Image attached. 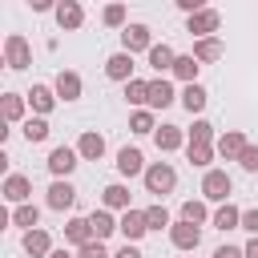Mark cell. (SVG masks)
<instances>
[{"instance_id":"f1b7e54d","label":"cell","mask_w":258,"mask_h":258,"mask_svg":"<svg viewBox=\"0 0 258 258\" xmlns=\"http://www.w3.org/2000/svg\"><path fill=\"white\" fill-rule=\"evenodd\" d=\"M24 105H28V97H20V93H4V101H0V109H4V121H8V125L24 121Z\"/></svg>"},{"instance_id":"b9f144b4","label":"cell","mask_w":258,"mask_h":258,"mask_svg":"<svg viewBox=\"0 0 258 258\" xmlns=\"http://www.w3.org/2000/svg\"><path fill=\"white\" fill-rule=\"evenodd\" d=\"M214 258H246V250H242V246H218Z\"/></svg>"},{"instance_id":"d6a6232c","label":"cell","mask_w":258,"mask_h":258,"mask_svg":"<svg viewBox=\"0 0 258 258\" xmlns=\"http://www.w3.org/2000/svg\"><path fill=\"white\" fill-rule=\"evenodd\" d=\"M206 101H210V93H206L202 85H185V89H181V105H185L189 113H202Z\"/></svg>"},{"instance_id":"44dd1931","label":"cell","mask_w":258,"mask_h":258,"mask_svg":"<svg viewBox=\"0 0 258 258\" xmlns=\"http://www.w3.org/2000/svg\"><path fill=\"white\" fill-rule=\"evenodd\" d=\"M52 89H56V97H60V101H77L85 85H81V73L60 69V73H56V81H52Z\"/></svg>"},{"instance_id":"836d02e7","label":"cell","mask_w":258,"mask_h":258,"mask_svg":"<svg viewBox=\"0 0 258 258\" xmlns=\"http://www.w3.org/2000/svg\"><path fill=\"white\" fill-rule=\"evenodd\" d=\"M185 137H189L194 145H214V141H218V137H214V125H210L206 117H198L194 129H185Z\"/></svg>"},{"instance_id":"8fae6325","label":"cell","mask_w":258,"mask_h":258,"mask_svg":"<svg viewBox=\"0 0 258 258\" xmlns=\"http://www.w3.org/2000/svg\"><path fill=\"white\" fill-rule=\"evenodd\" d=\"M52 16H56V28H60V32H77V28L85 24V8H81L77 0H60Z\"/></svg>"},{"instance_id":"f35d334b","label":"cell","mask_w":258,"mask_h":258,"mask_svg":"<svg viewBox=\"0 0 258 258\" xmlns=\"http://www.w3.org/2000/svg\"><path fill=\"white\" fill-rule=\"evenodd\" d=\"M238 165H242L246 173H258V145H246V153L238 157Z\"/></svg>"},{"instance_id":"e0dca14e","label":"cell","mask_w":258,"mask_h":258,"mask_svg":"<svg viewBox=\"0 0 258 258\" xmlns=\"http://www.w3.org/2000/svg\"><path fill=\"white\" fill-rule=\"evenodd\" d=\"M133 69H137V64H133L129 52H113V56L105 60V77H109V81H121V85L133 81Z\"/></svg>"},{"instance_id":"1f68e13d","label":"cell","mask_w":258,"mask_h":258,"mask_svg":"<svg viewBox=\"0 0 258 258\" xmlns=\"http://www.w3.org/2000/svg\"><path fill=\"white\" fill-rule=\"evenodd\" d=\"M20 133H24L28 145H40V141H48V121H44V117H28V121L20 125Z\"/></svg>"},{"instance_id":"5b68a950","label":"cell","mask_w":258,"mask_h":258,"mask_svg":"<svg viewBox=\"0 0 258 258\" xmlns=\"http://www.w3.org/2000/svg\"><path fill=\"white\" fill-rule=\"evenodd\" d=\"M44 165H48V173H52L56 181H69V173L81 165V153H77L73 145H56V149L48 153V161H44Z\"/></svg>"},{"instance_id":"bcb514c9","label":"cell","mask_w":258,"mask_h":258,"mask_svg":"<svg viewBox=\"0 0 258 258\" xmlns=\"http://www.w3.org/2000/svg\"><path fill=\"white\" fill-rule=\"evenodd\" d=\"M48 258H77V254H73V250H69V246H60V250H52V254H48Z\"/></svg>"},{"instance_id":"e575fe53","label":"cell","mask_w":258,"mask_h":258,"mask_svg":"<svg viewBox=\"0 0 258 258\" xmlns=\"http://www.w3.org/2000/svg\"><path fill=\"white\" fill-rule=\"evenodd\" d=\"M125 101H129V105H149V81L133 77V81L125 85Z\"/></svg>"},{"instance_id":"9a60e30c","label":"cell","mask_w":258,"mask_h":258,"mask_svg":"<svg viewBox=\"0 0 258 258\" xmlns=\"http://www.w3.org/2000/svg\"><path fill=\"white\" fill-rule=\"evenodd\" d=\"M44 206H48V210H56V214L73 210V206H77V189H73V181H52V185H48Z\"/></svg>"},{"instance_id":"ab89813d","label":"cell","mask_w":258,"mask_h":258,"mask_svg":"<svg viewBox=\"0 0 258 258\" xmlns=\"http://www.w3.org/2000/svg\"><path fill=\"white\" fill-rule=\"evenodd\" d=\"M77 258H113V254L105 250V242H89V246L77 250Z\"/></svg>"},{"instance_id":"2e32d148","label":"cell","mask_w":258,"mask_h":258,"mask_svg":"<svg viewBox=\"0 0 258 258\" xmlns=\"http://www.w3.org/2000/svg\"><path fill=\"white\" fill-rule=\"evenodd\" d=\"M173 101H177V93H173V81H165V77H153V81H149V105H145V109H153V113H157V109H169Z\"/></svg>"},{"instance_id":"d590c367","label":"cell","mask_w":258,"mask_h":258,"mask_svg":"<svg viewBox=\"0 0 258 258\" xmlns=\"http://www.w3.org/2000/svg\"><path fill=\"white\" fill-rule=\"evenodd\" d=\"M129 129H133V133H141V137H145V133H157V121H153V109H137V113L129 117Z\"/></svg>"},{"instance_id":"d6986e66","label":"cell","mask_w":258,"mask_h":258,"mask_svg":"<svg viewBox=\"0 0 258 258\" xmlns=\"http://www.w3.org/2000/svg\"><path fill=\"white\" fill-rule=\"evenodd\" d=\"M101 206H105V210H117V214L133 210V206H129V185H125V181H109V185L101 189Z\"/></svg>"},{"instance_id":"d4e9b609","label":"cell","mask_w":258,"mask_h":258,"mask_svg":"<svg viewBox=\"0 0 258 258\" xmlns=\"http://www.w3.org/2000/svg\"><path fill=\"white\" fill-rule=\"evenodd\" d=\"M89 226H93V238H97V242H105L109 234H117V218H113V210H105V206L89 214Z\"/></svg>"},{"instance_id":"7a4b0ae2","label":"cell","mask_w":258,"mask_h":258,"mask_svg":"<svg viewBox=\"0 0 258 258\" xmlns=\"http://www.w3.org/2000/svg\"><path fill=\"white\" fill-rule=\"evenodd\" d=\"M230 194H234L230 173H226V169H206V177H202V198H206V202H214V206H226V202H230Z\"/></svg>"},{"instance_id":"5bb4252c","label":"cell","mask_w":258,"mask_h":258,"mask_svg":"<svg viewBox=\"0 0 258 258\" xmlns=\"http://www.w3.org/2000/svg\"><path fill=\"white\" fill-rule=\"evenodd\" d=\"M0 194H4V202L24 206V202L32 198V181H28L24 173H8V177H4V185H0Z\"/></svg>"},{"instance_id":"3957f363","label":"cell","mask_w":258,"mask_h":258,"mask_svg":"<svg viewBox=\"0 0 258 258\" xmlns=\"http://www.w3.org/2000/svg\"><path fill=\"white\" fill-rule=\"evenodd\" d=\"M4 64H8L12 73H20V69L32 64V44H28L20 32H8V36H4Z\"/></svg>"},{"instance_id":"74e56055","label":"cell","mask_w":258,"mask_h":258,"mask_svg":"<svg viewBox=\"0 0 258 258\" xmlns=\"http://www.w3.org/2000/svg\"><path fill=\"white\" fill-rule=\"evenodd\" d=\"M101 20L109 24V28H129V20H125V4H105V12H101Z\"/></svg>"},{"instance_id":"277c9868","label":"cell","mask_w":258,"mask_h":258,"mask_svg":"<svg viewBox=\"0 0 258 258\" xmlns=\"http://www.w3.org/2000/svg\"><path fill=\"white\" fill-rule=\"evenodd\" d=\"M218 28H222V12H218V8H202V12L185 16V32H189L194 40H206V36H214Z\"/></svg>"},{"instance_id":"484cf974","label":"cell","mask_w":258,"mask_h":258,"mask_svg":"<svg viewBox=\"0 0 258 258\" xmlns=\"http://www.w3.org/2000/svg\"><path fill=\"white\" fill-rule=\"evenodd\" d=\"M222 40L218 36H206V40H194V60L198 64H214V60H222Z\"/></svg>"},{"instance_id":"7c38bea8","label":"cell","mask_w":258,"mask_h":258,"mask_svg":"<svg viewBox=\"0 0 258 258\" xmlns=\"http://www.w3.org/2000/svg\"><path fill=\"white\" fill-rule=\"evenodd\" d=\"M24 97H28V105H32V113H36V117H48V113L56 109V101H60L52 85H32Z\"/></svg>"},{"instance_id":"52a82bcc","label":"cell","mask_w":258,"mask_h":258,"mask_svg":"<svg viewBox=\"0 0 258 258\" xmlns=\"http://www.w3.org/2000/svg\"><path fill=\"white\" fill-rule=\"evenodd\" d=\"M153 48V32H149V24H129L125 32H121V52H149Z\"/></svg>"},{"instance_id":"8d00e7d4","label":"cell","mask_w":258,"mask_h":258,"mask_svg":"<svg viewBox=\"0 0 258 258\" xmlns=\"http://www.w3.org/2000/svg\"><path fill=\"white\" fill-rule=\"evenodd\" d=\"M145 222H149V230H169V226H173V222H169V210H165L161 202L145 206Z\"/></svg>"},{"instance_id":"ee69618b","label":"cell","mask_w":258,"mask_h":258,"mask_svg":"<svg viewBox=\"0 0 258 258\" xmlns=\"http://www.w3.org/2000/svg\"><path fill=\"white\" fill-rule=\"evenodd\" d=\"M48 8L56 12V4H52V0H32V12H48Z\"/></svg>"},{"instance_id":"7bdbcfd3","label":"cell","mask_w":258,"mask_h":258,"mask_svg":"<svg viewBox=\"0 0 258 258\" xmlns=\"http://www.w3.org/2000/svg\"><path fill=\"white\" fill-rule=\"evenodd\" d=\"M113 258H141V250H137V246H133V242H125V246H121V250H117V254H113Z\"/></svg>"},{"instance_id":"6da1fadb","label":"cell","mask_w":258,"mask_h":258,"mask_svg":"<svg viewBox=\"0 0 258 258\" xmlns=\"http://www.w3.org/2000/svg\"><path fill=\"white\" fill-rule=\"evenodd\" d=\"M145 189L153 194V198H165V194H173V185H177V169L169 165V161H149V169H145Z\"/></svg>"},{"instance_id":"9c48e42d","label":"cell","mask_w":258,"mask_h":258,"mask_svg":"<svg viewBox=\"0 0 258 258\" xmlns=\"http://www.w3.org/2000/svg\"><path fill=\"white\" fill-rule=\"evenodd\" d=\"M117 230L125 234V242H141L145 234H149V222H145V210H125L121 218H117Z\"/></svg>"},{"instance_id":"f6af8a7d","label":"cell","mask_w":258,"mask_h":258,"mask_svg":"<svg viewBox=\"0 0 258 258\" xmlns=\"http://www.w3.org/2000/svg\"><path fill=\"white\" fill-rule=\"evenodd\" d=\"M242 250H246V258H258V238H250V242H246Z\"/></svg>"},{"instance_id":"4fadbf2b","label":"cell","mask_w":258,"mask_h":258,"mask_svg":"<svg viewBox=\"0 0 258 258\" xmlns=\"http://www.w3.org/2000/svg\"><path fill=\"white\" fill-rule=\"evenodd\" d=\"M145 157H141V149H133V145H125V149H117V173L121 177H145Z\"/></svg>"},{"instance_id":"30bf717a","label":"cell","mask_w":258,"mask_h":258,"mask_svg":"<svg viewBox=\"0 0 258 258\" xmlns=\"http://www.w3.org/2000/svg\"><path fill=\"white\" fill-rule=\"evenodd\" d=\"M20 250H24L28 258H48V254H52L56 246H52V234L36 226V230H28V234L20 238Z\"/></svg>"},{"instance_id":"60d3db41","label":"cell","mask_w":258,"mask_h":258,"mask_svg":"<svg viewBox=\"0 0 258 258\" xmlns=\"http://www.w3.org/2000/svg\"><path fill=\"white\" fill-rule=\"evenodd\" d=\"M242 230H250V234L258 238V206H250V210H242Z\"/></svg>"},{"instance_id":"83f0119b","label":"cell","mask_w":258,"mask_h":258,"mask_svg":"<svg viewBox=\"0 0 258 258\" xmlns=\"http://www.w3.org/2000/svg\"><path fill=\"white\" fill-rule=\"evenodd\" d=\"M214 214H210V206L206 202H198V198H189V202H181V222H189V226H206Z\"/></svg>"},{"instance_id":"603a6c76","label":"cell","mask_w":258,"mask_h":258,"mask_svg":"<svg viewBox=\"0 0 258 258\" xmlns=\"http://www.w3.org/2000/svg\"><path fill=\"white\" fill-rule=\"evenodd\" d=\"M145 60H149V69L161 77V73H173V60H177V52H173V48L161 40V44H153V48L145 52Z\"/></svg>"},{"instance_id":"4316f807","label":"cell","mask_w":258,"mask_h":258,"mask_svg":"<svg viewBox=\"0 0 258 258\" xmlns=\"http://www.w3.org/2000/svg\"><path fill=\"white\" fill-rule=\"evenodd\" d=\"M198 60H194V52H177V60H173V77L181 81V85H198Z\"/></svg>"},{"instance_id":"4dcf8cb0","label":"cell","mask_w":258,"mask_h":258,"mask_svg":"<svg viewBox=\"0 0 258 258\" xmlns=\"http://www.w3.org/2000/svg\"><path fill=\"white\" fill-rule=\"evenodd\" d=\"M12 226H20L24 234H28V230H36V226H40V210H36L32 202L16 206V210H12Z\"/></svg>"},{"instance_id":"7402d4cb","label":"cell","mask_w":258,"mask_h":258,"mask_svg":"<svg viewBox=\"0 0 258 258\" xmlns=\"http://www.w3.org/2000/svg\"><path fill=\"white\" fill-rule=\"evenodd\" d=\"M77 153H81V161H101L105 157V137L97 129H85L81 141H77Z\"/></svg>"},{"instance_id":"ac0fdd59","label":"cell","mask_w":258,"mask_h":258,"mask_svg":"<svg viewBox=\"0 0 258 258\" xmlns=\"http://www.w3.org/2000/svg\"><path fill=\"white\" fill-rule=\"evenodd\" d=\"M189 137H185V129L181 125H157V133H153V145L161 149V153H173V149H181Z\"/></svg>"},{"instance_id":"ffe728a7","label":"cell","mask_w":258,"mask_h":258,"mask_svg":"<svg viewBox=\"0 0 258 258\" xmlns=\"http://www.w3.org/2000/svg\"><path fill=\"white\" fill-rule=\"evenodd\" d=\"M64 242H69L73 250H81V246L97 242V238H93V226H89V218H69V222H64Z\"/></svg>"},{"instance_id":"8992f818","label":"cell","mask_w":258,"mask_h":258,"mask_svg":"<svg viewBox=\"0 0 258 258\" xmlns=\"http://www.w3.org/2000/svg\"><path fill=\"white\" fill-rule=\"evenodd\" d=\"M169 242H173V250H181V254H194L198 250V242H202V226H189V222H173L169 226Z\"/></svg>"},{"instance_id":"ba28073f","label":"cell","mask_w":258,"mask_h":258,"mask_svg":"<svg viewBox=\"0 0 258 258\" xmlns=\"http://www.w3.org/2000/svg\"><path fill=\"white\" fill-rule=\"evenodd\" d=\"M246 145H250V141H246V133H242V129H226V133L214 141V149H218V157H222V161H238V157L246 153Z\"/></svg>"},{"instance_id":"f546056e","label":"cell","mask_w":258,"mask_h":258,"mask_svg":"<svg viewBox=\"0 0 258 258\" xmlns=\"http://www.w3.org/2000/svg\"><path fill=\"white\" fill-rule=\"evenodd\" d=\"M218 157V149L214 145H194V141H185V161L189 165H198V169H210V161Z\"/></svg>"},{"instance_id":"cb8c5ba5","label":"cell","mask_w":258,"mask_h":258,"mask_svg":"<svg viewBox=\"0 0 258 258\" xmlns=\"http://www.w3.org/2000/svg\"><path fill=\"white\" fill-rule=\"evenodd\" d=\"M210 226H214V230H222V234H226V230H242V210H238L234 202H226V206H218V210H214Z\"/></svg>"}]
</instances>
